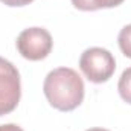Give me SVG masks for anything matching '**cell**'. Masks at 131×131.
Segmentation results:
<instances>
[{"label": "cell", "instance_id": "obj_1", "mask_svg": "<svg viewBox=\"0 0 131 131\" xmlns=\"http://www.w3.org/2000/svg\"><path fill=\"white\" fill-rule=\"evenodd\" d=\"M44 95L49 104L60 111H72L84 99V82L81 76L69 67H58L44 79Z\"/></svg>", "mask_w": 131, "mask_h": 131}, {"label": "cell", "instance_id": "obj_2", "mask_svg": "<svg viewBox=\"0 0 131 131\" xmlns=\"http://www.w3.org/2000/svg\"><path fill=\"white\" fill-rule=\"evenodd\" d=\"M79 67L89 81L95 84H102L113 76L116 70V61L107 49L90 47L81 55Z\"/></svg>", "mask_w": 131, "mask_h": 131}, {"label": "cell", "instance_id": "obj_3", "mask_svg": "<svg viewBox=\"0 0 131 131\" xmlns=\"http://www.w3.org/2000/svg\"><path fill=\"white\" fill-rule=\"evenodd\" d=\"M53 41L50 34L43 28L25 29L17 38V49L20 55L29 61L44 60L52 50Z\"/></svg>", "mask_w": 131, "mask_h": 131}, {"label": "cell", "instance_id": "obj_4", "mask_svg": "<svg viewBox=\"0 0 131 131\" xmlns=\"http://www.w3.org/2000/svg\"><path fill=\"white\" fill-rule=\"evenodd\" d=\"M21 95L20 75L12 63L0 57V116L15 110Z\"/></svg>", "mask_w": 131, "mask_h": 131}, {"label": "cell", "instance_id": "obj_5", "mask_svg": "<svg viewBox=\"0 0 131 131\" xmlns=\"http://www.w3.org/2000/svg\"><path fill=\"white\" fill-rule=\"evenodd\" d=\"M124 0H72L73 6L81 11H96L102 8H114L119 6Z\"/></svg>", "mask_w": 131, "mask_h": 131}, {"label": "cell", "instance_id": "obj_6", "mask_svg": "<svg viewBox=\"0 0 131 131\" xmlns=\"http://www.w3.org/2000/svg\"><path fill=\"white\" fill-rule=\"evenodd\" d=\"M117 90L121 98L124 99L127 104H131V67L127 70H124V73L121 75L119 84H117Z\"/></svg>", "mask_w": 131, "mask_h": 131}, {"label": "cell", "instance_id": "obj_7", "mask_svg": "<svg viewBox=\"0 0 131 131\" xmlns=\"http://www.w3.org/2000/svg\"><path fill=\"white\" fill-rule=\"evenodd\" d=\"M117 41H119V47L121 50L124 52L125 57L131 58V25L125 26L117 37Z\"/></svg>", "mask_w": 131, "mask_h": 131}, {"label": "cell", "instance_id": "obj_8", "mask_svg": "<svg viewBox=\"0 0 131 131\" xmlns=\"http://www.w3.org/2000/svg\"><path fill=\"white\" fill-rule=\"evenodd\" d=\"M0 2L8 5V6H26L34 0H0Z\"/></svg>", "mask_w": 131, "mask_h": 131}, {"label": "cell", "instance_id": "obj_9", "mask_svg": "<svg viewBox=\"0 0 131 131\" xmlns=\"http://www.w3.org/2000/svg\"><path fill=\"white\" fill-rule=\"evenodd\" d=\"M0 131H23V130L15 124H5V125H0Z\"/></svg>", "mask_w": 131, "mask_h": 131}, {"label": "cell", "instance_id": "obj_10", "mask_svg": "<svg viewBox=\"0 0 131 131\" xmlns=\"http://www.w3.org/2000/svg\"><path fill=\"white\" fill-rule=\"evenodd\" d=\"M87 131H108V130H104V128H90Z\"/></svg>", "mask_w": 131, "mask_h": 131}]
</instances>
